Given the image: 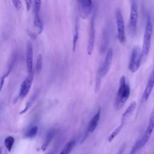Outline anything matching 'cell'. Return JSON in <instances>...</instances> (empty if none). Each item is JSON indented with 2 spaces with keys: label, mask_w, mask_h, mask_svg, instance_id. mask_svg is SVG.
<instances>
[{
  "label": "cell",
  "mask_w": 154,
  "mask_h": 154,
  "mask_svg": "<svg viewBox=\"0 0 154 154\" xmlns=\"http://www.w3.org/2000/svg\"><path fill=\"white\" fill-rule=\"evenodd\" d=\"M115 14L117 28V37L121 43H124L126 41V35L123 17L119 8L116 9Z\"/></svg>",
  "instance_id": "cell-4"
},
{
  "label": "cell",
  "mask_w": 154,
  "mask_h": 154,
  "mask_svg": "<svg viewBox=\"0 0 154 154\" xmlns=\"http://www.w3.org/2000/svg\"><path fill=\"white\" fill-rule=\"evenodd\" d=\"M34 12L39 13L42 1L41 0H34Z\"/></svg>",
  "instance_id": "cell-24"
},
{
  "label": "cell",
  "mask_w": 154,
  "mask_h": 154,
  "mask_svg": "<svg viewBox=\"0 0 154 154\" xmlns=\"http://www.w3.org/2000/svg\"><path fill=\"white\" fill-rule=\"evenodd\" d=\"M42 67H43L42 56L41 54H39L37 57L36 65H35V69H36L37 73H40L42 71Z\"/></svg>",
  "instance_id": "cell-22"
},
{
  "label": "cell",
  "mask_w": 154,
  "mask_h": 154,
  "mask_svg": "<svg viewBox=\"0 0 154 154\" xmlns=\"http://www.w3.org/2000/svg\"><path fill=\"white\" fill-rule=\"evenodd\" d=\"M153 32V25L151 20V17L149 15L147 17L146 23L145 26V30L144 32L143 46H142V53L143 57L146 58L147 57L151 45V39Z\"/></svg>",
  "instance_id": "cell-2"
},
{
  "label": "cell",
  "mask_w": 154,
  "mask_h": 154,
  "mask_svg": "<svg viewBox=\"0 0 154 154\" xmlns=\"http://www.w3.org/2000/svg\"><path fill=\"white\" fill-rule=\"evenodd\" d=\"M123 150H124V147H123V148L120 150V152L118 153V154H122V153H123Z\"/></svg>",
  "instance_id": "cell-29"
},
{
  "label": "cell",
  "mask_w": 154,
  "mask_h": 154,
  "mask_svg": "<svg viewBox=\"0 0 154 154\" xmlns=\"http://www.w3.org/2000/svg\"><path fill=\"white\" fill-rule=\"evenodd\" d=\"M78 1H79V0H78Z\"/></svg>",
  "instance_id": "cell-31"
},
{
  "label": "cell",
  "mask_w": 154,
  "mask_h": 154,
  "mask_svg": "<svg viewBox=\"0 0 154 154\" xmlns=\"http://www.w3.org/2000/svg\"><path fill=\"white\" fill-rule=\"evenodd\" d=\"M14 143V138L12 136H8L4 140V145L8 152H11L13 144Z\"/></svg>",
  "instance_id": "cell-21"
},
{
  "label": "cell",
  "mask_w": 154,
  "mask_h": 154,
  "mask_svg": "<svg viewBox=\"0 0 154 154\" xmlns=\"http://www.w3.org/2000/svg\"><path fill=\"white\" fill-rule=\"evenodd\" d=\"M95 28H94V18L93 17L90 25V29H89V35H88V41L87 48V54L90 55L92 54L94 46V42H95Z\"/></svg>",
  "instance_id": "cell-10"
},
{
  "label": "cell",
  "mask_w": 154,
  "mask_h": 154,
  "mask_svg": "<svg viewBox=\"0 0 154 154\" xmlns=\"http://www.w3.org/2000/svg\"><path fill=\"white\" fill-rule=\"evenodd\" d=\"M100 109H99V110L97 111V112L95 114V115L91 118V119L90 120L88 125V128L87 131L89 132H93L96 128H97L99 121L100 119Z\"/></svg>",
  "instance_id": "cell-13"
},
{
  "label": "cell",
  "mask_w": 154,
  "mask_h": 154,
  "mask_svg": "<svg viewBox=\"0 0 154 154\" xmlns=\"http://www.w3.org/2000/svg\"><path fill=\"white\" fill-rule=\"evenodd\" d=\"M38 129V126L36 125H32L30 126L25 134V138H34L37 134Z\"/></svg>",
  "instance_id": "cell-18"
},
{
  "label": "cell",
  "mask_w": 154,
  "mask_h": 154,
  "mask_svg": "<svg viewBox=\"0 0 154 154\" xmlns=\"http://www.w3.org/2000/svg\"><path fill=\"white\" fill-rule=\"evenodd\" d=\"M78 38H79V24H78V20H76L74 34H73V41H72V51L73 52H75V51L76 49Z\"/></svg>",
  "instance_id": "cell-19"
},
{
  "label": "cell",
  "mask_w": 154,
  "mask_h": 154,
  "mask_svg": "<svg viewBox=\"0 0 154 154\" xmlns=\"http://www.w3.org/2000/svg\"><path fill=\"white\" fill-rule=\"evenodd\" d=\"M26 64L28 73H32L33 67V49L30 42H28L26 45Z\"/></svg>",
  "instance_id": "cell-11"
},
{
  "label": "cell",
  "mask_w": 154,
  "mask_h": 154,
  "mask_svg": "<svg viewBox=\"0 0 154 154\" xmlns=\"http://www.w3.org/2000/svg\"><path fill=\"white\" fill-rule=\"evenodd\" d=\"M137 106V103L135 101L132 102L130 105L128 106V108L126 109V110L124 111L123 113L122 117V120L125 121V120L128 118L135 111V108Z\"/></svg>",
  "instance_id": "cell-15"
},
{
  "label": "cell",
  "mask_w": 154,
  "mask_h": 154,
  "mask_svg": "<svg viewBox=\"0 0 154 154\" xmlns=\"http://www.w3.org/2000/svg\"><path fill=\"white\" fill-rule=\"evenodd\" d=\"M138 6L135 1L132 2L131 6V11H130V16L129 19V29L130 32L132 34H135L137 31V22H138Z\"/></svg>",
  "instance_id": "cell-5"
},
{
  "label": "cell",
  "mask_w": 154,
  "mask_h": 154,
  "mask_svg": "<svg viewBox=\"0 0 154 154\" xmlns=\"http://www.w3.org/2000/svg\"><path fill=\"white\" fill-rule=\"evenodd\" d=\"M46 154H54V153L53 152H49V153H48Z\"/></svg>",
  "instance_id": "cell-30"
},
{
  "label": "cell",
  "mask_w": 154,
  "mask_h": 154,
  "mask_svg": "<svg viewBox=\"0 0 154 154\" xmlns=\"http://www.w3.org/2000/svg\"><path fill=\"white\" fill-rule=\"evenodd\" d=\"M76 144V141L74 139H72L69 141L64 146L63 149L60 152L59 154H70L72 150Z\"/></svg>",
  "instance_id": "cell-17"
},
{
  "label": "cell",
  "mask_w": 154,
  "mask_h": 154,
  "mask_svg": "<svg viewBox=\"0 0 154 154\" xmlns=\"http://www.w3.org/2000/svg\"><path fill=\"white\" fill-rule=\"evenodd\" d=\"M154 129V109L151 112V114L149 117V120L148 123V125L147 126V128L142 136L141 138L140 139V146L141 148L144 147L147 143L149 141L150 136L152 134V132Z\"/></svg>",
  "instance_id": "cell-6"
},
{
  "label": "cell",
  "mask_w": 154,
  "mask_h": 154,
  "mask_svg": "<svg viewBox=\"0 0 154 154\" xmlns=\"http://www.w3.org/2000/svg\"><path fill=\"white\" fill-rule=\"evenodd\" d=\"M27 32H28V35L29 36V37H30L31 39L35 40V39L36 38V37H37L36 34H35L34 33H33L32 32H31V31H29V30H28V31H27Z\"/></svg>",
  "instance_id": "cell-27"
},
{
  "label": "cell",
  "mask_w": 154,
  "mask_h": 154,
  "mask_svg": "<svg viewBox=\"0 0 154 154\" xmlns=\"http://www.w3.org/2000/svg\"><path fill=\"white\" fill-rule=\"evenodd\" d=\"M153 88H154V69H153L152 72H151L148 78L147 84L146 85L145 89L143 92V94L142 96V100L143 102H145L148 100Z\"/></svg>",
  "instance_id": "cell-12"
},
{
  "label": "cell",
  "mask_w": 154,
  "mask_h": 154,
  "mask_svg": "<svg viewBox=\"0 0 154 154\" xmlns=\"http://www.w3.org/2000/svg\"><path fill=\"white\" fill-rule=\"evenodd\" d=\"M5 76H2L1 77V91L2 90V87H3V85H4V79H5Z\"/></svg>",
  "instance_id": "cell-28"
},
{
  "label": "cell",
  "mask_w": 154,
  "mask_h": 154,
  "mask_svg": "<svg viewBox=\"0 0 154 154\" xmlns=\"http://www.w3.org/2000/svg\"><path fill=\"white\" fill-rule=\"evenodd\" d=\"M79 13L80 17L85 19L90 15L92 8V0H79Z\"/></svg>",
  "instance_id": "cell-7"
},
{
  "label": "cell",
  "mask_w": 154,
  "mask_h": 154,
  "mask_svg": "<svg viewBox=\"0 0 154 154\" xmlns=\"http://www.w3.org/2000/svg\"><path fill=\"white\" fill-rule=\"evenodd\" d=\"M141 148L140 146V140H138L135 144H134V146L132 147L129 154H135L137 153V152Z\"/></svg>",
  "instance_id": "cell-23"
},
{
  "label": "cell",
  "mask_w": 154,
  "mask_h": 154,
  "mask_svg": "<svg viewBox=\"0 0 154 154\" xmlns=\"http://www.w3.org/2000/svg\"><path fill=\"white\" fill-rule=\"evenodd\" d=\"M33 73H29L22 82L19 93V96L20 98L22 99L25 97L29 91L33 82Z\"/></svg>",
  "instance_id": "cell-8"
},
{
  "label": "cell",
  "mask_w": 154,
  "mask_h": 154,
  "mask_svg": "<svg viewBox=\"0 0 154 154\" xmlns=\"http://www.w3.org/2000/svg\"><path fill=\"white\" fill-rule=\"evenodd\" d=\"M33 22L35 28L37 29V34H40L43 30V23L42 19L39 16V13L34 12Z\"/></svg>",
  "instance_id": "cell-16"
},
{
  "label": "cell",
  "mask_w": 154,
  "mask_h": 154,
  "mask_svg": "<svg viewBox=\"0 0 154 154\" xmlns=\"http://www.w3.org/2000/svg\"><path fill=\"white\" fill-rule=\"evenodd\" d=\"M125 122V121L122 120L121 123L119 125V126L117 128H116L112 131V132L109 135L108 138V142L111 143V142L114 140V138L119 134V133L120 132L121 129H122V128H123V125H124Z\"/></svg>",
  "instance_id": "cell-20"
},
{
  "label": "cell",
  "mask_w": 154,
  "mask_h": 154,
  "mask_svg": "<svg viewBox=\"0 0 154 154\" xmlns=\"http://www.w3.org/2000/svg\"><path fill=\"white\" fill-rule=\"evenodd\" d=\"M25 4H26V11H28L31 10V6H32V1L31 0H25Z\"/></svg>",
  "instance_id": "cell-26"
},
{
  "label": "cell",
  "mask_w": 154,
  "mask_h": 154,
  "mask_svg": "<svg viewBox=\"0 0 154 154\" xmlns=\"http://www.w3.org/2000/svg\"><path fill=\"white\" fill-rule=\"evenodd\" d=\"M55 130L54 128H51V129H49L48 131L46 132L43 143V144L42 145V147H41V149L43 151L46 150L48 146L50 144L51 141L53 139V138L55 135Z\"/></svg>",
  "instance_id": "cell-14"
},
{
  "label": "cell",
  "mask_w": 154,
  "mask_h": 154,
  "mask_svg": "<svg viewBox=\"0 0 154 154\" xmlns=\"http://www.w3.org/2000/svg\"><path fill=\"white\" fill-rule=\"evenodd\" d=\"M143 57L142 49H141L139 46H134L132 49L129 63V70L132 73H135L138 70L140 67Z\"/></svg>",
  "instance_id": "cell-3"
},
{
  "label": "cell",
  "mask_w": 154,
  "mask_h": 154,
  "mask_svg": "<svg viewBox=\"0 0 154 154\" xmlns=\"http://www.w3.org/2000/svg\"><path fill=\"white\" fill-rule=\"evenodd\" d=\"M131 93V89L126 77L123 75L120 79L119 87L114 100V108L116 109L122 108L127 102Z\"/></svg>",
  "instance_id": "cell-1"
},
{
  "label": "cell",
  "mask_w": 154,
  "mask_h": 154,
  "mask_svg": "<svg viewBox=\"0 0 154 154\" xmlns=\"http://www.w3.org/2000/svg\"><path fill=\"white\" fill-rule=\"evenodd\" d=\"M113 57V51L111 48H109L106 52L104 61L100 68L99 70V72L100 73L102 77H104L108 73Z\"/></svg>",
  "instance_id": "cell-9"
},
{
  "label": "cell",
  "mask_w": 154,
  "mask_h": 154,
  "mask_svg": "<svg viewBox=\"0 0 154 154\" xmlns=\"http://www.w3.org/2000/svg\"><path fill=\"white\" fill-rule=\"evenodd\" d=\"M12 2L16 9L20 10L22 8V2L20 0H12Z\"/></svg>",
  "instance_id": "cell-25"
}]
</instances>
